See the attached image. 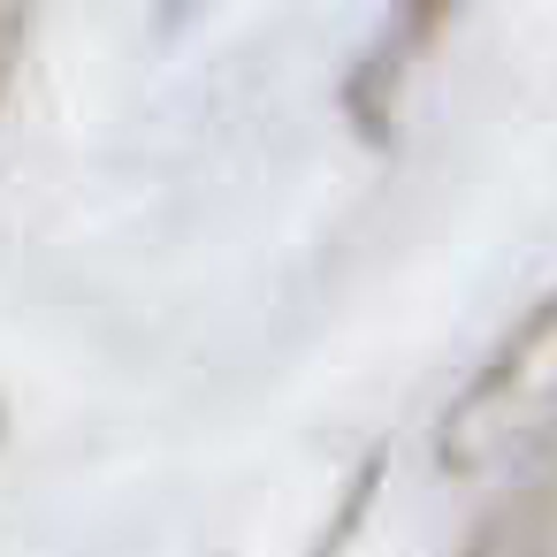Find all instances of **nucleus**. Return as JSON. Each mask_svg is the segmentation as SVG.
Returning <instances> with one entry per match:
<instances>
[{
  "instance_id": "1",
  "label": "nucleus",
  "mask_w": 557,
  "mask_h": 557,
  "mask_svg": "<svg viewBox=\"0 0 557 557\" xmlns=\"http://www.w3.org/2000/svg\"><path fill=\"white\" fill-rule=\"evenodd\" d=\"M557 428V306L534 321V336L458 405L450 420V466H496Z\"/></svg>"
}]
</instances>
